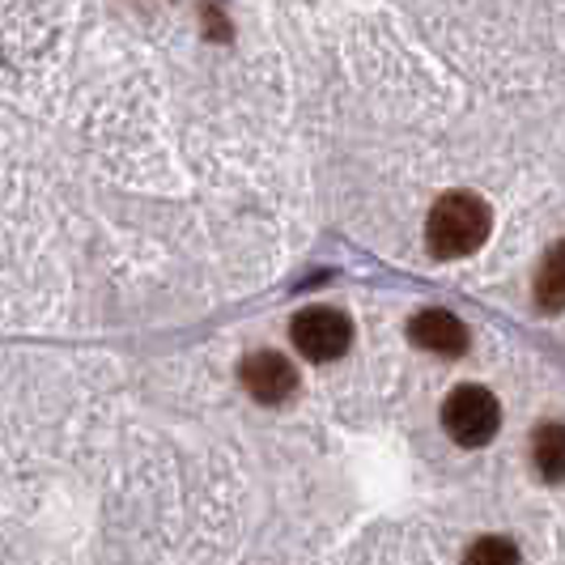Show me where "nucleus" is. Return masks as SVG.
Wrapping results in <instances>:
<instances>
[{
    "label": "nucleus",
    "mask_w": 565,
    "mask_h": 565,
    "mask_svg": "<svg viewBox=\"0 0 565 565\" xmlns=\"http://www.w3.org/2000/svg\"><path fill=\"white\" fill-rule=\"evenodd\" d=\"M493 230V213L481 196L472 192H451L429 209V222H425V243L438 259H463L481 247Z\"/></svg>",
    "instance_id": "1"
},
{
    "label": "nucleus",
    "mask_w": 565,
    "mask_h": 565,
    "mask_svg": "<svg viewBox=\"0 0 565 565\" xmlns=\"http://www.w3.org/2000/svg\"><path fill=\"white\" fill-rule=\"evenodd\" d=\"M443 425L459 447H484L502 425V404L489 387H455L451 399L443 404Z\"/></svg>",
    "instance_id": "2"
},
{
    "label": "nucleus",
    "mask_w": 565,
    "mask_h": 565,
    "mask_svg": "<svg viewBox=\"0 0 565 565\" xmlns=\"http://www.w3.org/2000/svg\"><path fill=\"white\" fill-rule=\"evenodd\" d=\"M289 337H294L298 353L307 362H337L340 353L349 349V340H353V328L332 307H307V311L294 319Z\"/></svg>",
    "instance_id": "3"
},
{
    "label": "nucleus",
    "mask_w": 565,
    "mask_h": 565,
    "mask_svg": "<svg viewBox=\"0 0 565 565\" xmlns=\"http://www.w3.org/2000/svg\"><path fill=\"white\" fill-rule=\"evenodd\" d=\"M243 387L264 404H285L298 392V370L281 353H252L243 362Z\"/></svg>",
    "instance_id": "4"
},
{
    "label": "nucleus",
    "mask_w": 565,
    "mask_h": 565,
    "mask_svg": "<svg viewBox=\"0 0 565 565\" xmlns=\"http://www.w3.org/2000/svg\"><path fill=\"white\" fill-rule=\"evenodd\" d=\"M408 337H413V344H422L438 358H459L468 349V328L451 311H422L408 323Z\"/></svg>",
    "instance_id": "5"
},
{
    "label": "nucleus",
    "mask_w": 565,
    "mask_h": 565,
    "mask_svg": "<svg viewBox=\"0 0 565 565\" xmlns=\"http://www.w3.org/2000/svg\"><path fill=\"white\" fill-rule=\"evenodd\" d=\"M536 468L544 481H562V468H565V434L562 425H544L536 434Z\"/></svg>",
    "instance_id": "6"
},
{
    "label": "nucleus",
    "mask_w": 565,
    "mask_h": 565,
    "mask_svg": "<svg viewBox=\"0 0 565 565\" xmlns=\"http://www.w3.org/2000/svg\"><path fill=\"white\" fill-rule=\"evenodd\" d=\"M540 298L548 311H562V298H565V264H562V243H553V252L544 259V273H540Z\"/></svg>",
    "instance_id": "7"
},
{
    "label": "nucleus",
    "mask_w": 565,
    "mask_h": 565,
    "mask_svg": "<svg viewBox=\"0 0 565 565\" xmlns=\"http://www.w3.org/2000/svg\"><path fill=\"white\" fill-rule=\"evenodd\" d=\"M519 553L502 544V540H489V544H477V548H468V562H514Z\"/></svg>",
    "instance_id": "8"
}]
</instances>
